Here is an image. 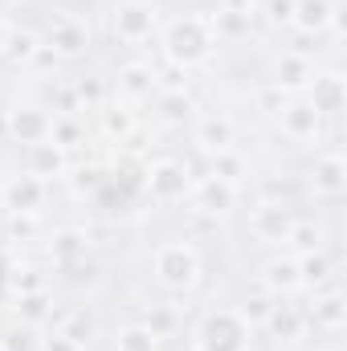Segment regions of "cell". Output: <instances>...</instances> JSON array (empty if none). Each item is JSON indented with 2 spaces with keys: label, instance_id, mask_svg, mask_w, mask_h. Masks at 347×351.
Listing matches in <instances>:
<instances>
[{
  "label": "cell",
  "instance_id": "obj_24",
  "mask_svg": "<svg viewBox=\"0 0 347 351\" xmlns=\"http://www.w3.org/2000/svg\"><path fill=\"white\" fill-rule=\"evenodd\" d=\"M74 152H66L62 143H37V147H25V152H16V168L21 172H29V176H37L41 184H62L66 176H70V168H74Z\"/></svg>",
  "mask_w": 347,
  "mask_h": 351
},
{
  "label": "cell",
  "instance_id": "obj_8",
  "mask_svg": "<svg viewBox=\"0 0 347 351\" xmlns=\"http://www.w3.org/2000/svg\"><path fill=\"white\" fill-rule=\"evenodd\" d=\"M265 127H270V135H274L278 143H286V147H294V152H302V156H311V152H319V147H327V143L339 139V131H335L302 94L282 98V102L265 114Z\"/></svg>",
  "mask_w": 347,
  "mask_h": 351
},
{
  "label": "cell",
  "instance_id": "obj_21",
  "mask_svg": "<svg viewBox=\"0 0 347 351\" xmlns=\"http://www.w3.org/2000/svg\"><path fill=\"white\" fill-rule=\"evenodd\" d=\"M302 311L315 339H339L347 331V290L344 282H331L315 294H302Z\"/></svg>",
  "mask_w": 347,
  "mask_h": 351
},
{
  "label": "cell",
  "instance_id": "obj_13",
  "mask_svg": "<svg viewBox=\"0 0 347 351\" xmlns=\"http://www.w3.org/2000/svg\"><path fill=\"white\" fill-rule=\"evenodd\" d=\"M188 147H192V160H200V164H208V160H217V156H225V152H237V147H246L241 139H246V123L233 114V110H225V106H200L196 110V119L188 123Z\"/></svg>",
  "mask_w": 347,
  "mask_h": 351
},
{
  "label": "cell",
  "instance_id": "obj_37",
  "mask_svg": "<svg viewBox=\"0 0 347 351\" xmlns=\"http://www.w3.org/2000/svg\"><path fill=\"white\" fill-rule=\"evenodd\" d=\"M41 4H49V8H70L74 0H41Z\"/></svg>",
  "mask_w": 347,
  "mask_h": 351
},
{
  "label": "cell",
  "instance_id": "obj_9",
  "mask_svg": "<svg viewBox=\"0 0 347 351\" xmlns=\"http://www.w3.org/2000/svg\"><path fill=\"white\" fill-rule=\"evenodd\" d=\"M298 192H302V204L307 208H319V213H335L347 196V156L339 143H327L311 156H302V168H298Z\"/></svg>",
  "mask_w": 347,
  "mask_h": 351
},
{
  "label": "cell",
  "instance_id": "obj_14",
  "mask_svg": "<svg viewBox=\"0 0 347 351\" xmlns=\"http://www.w3.org/2000/svg\"><path fill=\"white\" fill-rule=\"evenodd\" d=\"M246 196H250V188H241V184H233L225 176L200 168L196 180H192L188 200H184V213L188 217H200V221H213V225H225V221H233L241 213Z\"/></svg>",
  "mask_w": 347,
  "mask_h": 351
},
{
  "label": "cell",
  "instance_id": "obj_26",
  "mask_svg": "<svg viewBox=\"0 0 347 351\" xmlns=\"http://www.w3.org/2000/svg\"><path fill=\"white\" fill-rule=\"evenodd\" d=\"M58 306H62V298H58V290H53V286H41V290H25V294L4 298V315H8V319H21V323L41 327V331L53 323Z\"/></svg>",
  "mask_w": 347,
  "mask_h": 351
},
{
  "label": "cell",
  "instance_id": "obj_16",
  "mask_svg": "<svg viewBox=\"0 0 347 351\" xmlns=\"http://www.w3.org/2000/svg\"><path fill=\"white\" fill-rule=\"evenodd\" d=\"M90 254H94V233L78 221H49L37 245V258L53 274H74L82 262H90Z\"/></svg>",
  "mask_w": 347,
  "mask_h": 351
},
{
  "label": "cell",
  "instance_id": "obj_18",
  "mask_svg": "<svg viewBox=\"0 0 347 351\" xmlns=\"http://www.w3.org/2000/svg\"><path fill=\"white\" fill-rule=\"evenodd\" d=\"M86 123H90V139L102 143L106 152H131V143H135L139 135H147L143 114H139L135 106L115 102V98H106Z\"/></svg>",
  "mask_w": 347,
  "mask_h": 351
},
{
  "label": "cell",
  "instance_id": "obj_11",
  "mask_svg": "<svg viewBox=\"0 0 347 351\" xmlns=\"http://www.w3.org/2000/svg\"><path fill=\"white\" fill-rule=\"evenodd\" d=\"M315 66H319V53H315L311 45L290 41V37H278V41L265 49V58H261V78L258 82L270 86L274 94H282V98H294V94H302V90L311 86Z\"/></svg>",
  "mask_w": 347,
  "mask_h": 351
},
{
  "label": "cell",
  "instance_id": "obj_35",
  "mask_svg": "<svg viewBox=\"0 0 347 351\" xmlns=\"http://www.w3.org/2000/svg\"><path fill=\"white\" fill-rule=\"evenodd\" d=\"M12 29H16V16L0 4V66H4V53H8V41H12Z\"/></svg>",
  "mask_w": 347,
  "mask_h": 351
},
{
  "label": "cell",
  "instance_id": "obj_36",
  "mask_svg": "<svg viewBox=\"0 0 347 351\" xmlns=\"http://www.w3.org/2000/svg\"><path fill=\"white\" fill-rule=\"evenodd\" d=\"M298 351H344V348H339V339H315V335H311Z\"/></svg>",
  "mask_w": 347,
  "mask_h": 351
},
{
  "label": "cell",
  "instance_id": "obj_7",
  "mask_svg": "<svg viewBox=\"0 0 347 351\" xmlns=\"http://www.w3.org/2000/svg\"><path fill=\"white\" fill-rule=\"evenodd\" d=\"M298 200L282 196V192H270V188H254L237 213L241 221V233L258 245V250H286V237L294 229V217H298Z\"/></svg>",
  "mask_w": 347,
  "mask_h": 351
},
{
  "label": "cell",
  "instance_id": "obj_28",
  "mask_svg": "<svg viewBox=\"0 0 347 351\" xmlns=\"http://www.w3.org/2000/svg\"><path fill=\"white\" fill-rule=\"evenodd\" d=\"M164 343H172L184 335V323H188V315H192V302H180V298H147L139 311H135Z\"/></svg>",
  "mask_w": 347,
  "mask_h": 351
},
{
  "label": "cell",
  "instance_id": "obj_25",
  "mask_svg": "<svg viewBox=\"0 0 347 351\" xmlns=\"http://www.w3.org/2000/svg\"><path fill=\"white\" fill-rule=\"evenodd\" d=\"M98 348L102 351H168V343H164L139 315H131V319H119V323L102 327Z\"/></svg>",
  "mask_w": 347,
  "mask_h": 351
},
{
  "label": "cell",
  "instance_id": "obj_34",
  "mask_svg": "<svg viewBox=\"0 0 347 351\" xmlns=\"http://www.w3.org/2000/svg\"><path fill=\"white\" fill-rule=\"evenodd\" d=\"M41 351H86V348H78L74 339H66L58 327H45L41 331Z\"/></svg>",
  "mask_w": 347,
  "mask_h": 351
},
{
  "label": "cell",
  "instance_id": "obj_19",
  "mask_svg": "<svg viewBox=\"0 0 347 351\" xmlns=\"http://www.w3.org/2000/svg\"><path fill=\"white\" fill-rule=\"evenodd\" d=\"M307 339H311V323H307L302 298L274 302V311L265 315V323L258 327V348H265V351H298Z\"/></svg>",
  "mask_w": 347,
  "mask_h": 351
},
{
  "label": "cell",
  "instance_id": "obj_33",
  "mask_svg": "<svg viewBox=\"0 0 347 351\" xmlns=\"http://www.w3.org/2000/svg\"><path fill=\"white\" fill-rule=\"evenodd\" d=\"M233 302H237V311H241V315L254 323V331H258L261 323H265V315L274 311V302H278V298H270L265 290H258V286L250 282V286L241 290V298H233Z\"/></svg>",
  "mask_w": 347,
  "mask_h": 351
},
{
  "label": "cell",
  "instance_id": "obj_32",
  "mask_svg": "<svg viewBox=\"0 0 347 351\" xmlns=\"http://www.w3.org/2000/svg\"><path fill=\"white\" fill-rule=\"evenodd\" d=\"M290 8L294 0H258V33L265 37H286L290 33Z\"/></svg>",
  "mask_w": 347,
  "mask_h": 351
},
{
  "label": "cell",
  "instance_id": "obj_20",
  "mask_svg": "<svg viewBox=\"0 0 347 351\" xmlns=\"http://www.w3.org/2000/svg\"><path fill=\"white\" fill-rule=\"evenodd\" d=\"M302 98L339 131V119H344V110H347V74H344V66H339L335 58H319L315 78H311V86L302 90Z\"/></svg>",
  "mask_w": 347,
  "mask_h": 351
},
{
  "label": "cell",
  "instance_id": "obj_15",
  "mask_svg": "<svg viewBox=\"0 0 347 351\" xmlns=\"http://www.w3.org/2000/svg\"><path fill=\"white\" fill-rule=\"evenodd\" d=\"M200 106H204V102H200V94L192 90V82H176L172 78V82H164L160 94L147 102L143 127H147V135H152V131H156V135H184Z\"/></svg>",
  "mask_w": 347,
  "mask_h": 351
},
{
  "label": "cell",
  "instance_id": "obj_17",
  "mask_svg": "<svg viewBox=\"0 0 347 351\" xmlns=\"http://www.w3.org/2000/svg\"><path fill=\"white\" fill-rule=\"evenodd\" d=\"M290 41H344V0H294L290 8Z\"/></svg>",
  "mask_w": 347,
  "mask_h": 351
},
{
  "label": "cell",
  "instance_id": "obj_3",
  "mask_svg": "<svg viewBox=\"0 0 347 351\" xmlns=\"http://www.w3.org/2000/svg\"><path fill=\"white\" fill-rule=\"evenodd\" d=\"M180 339H184V351H261L254 323L237 311V302H225V298L192 306Z\"/></svg>",
  "mask_w": 347,
  "mask_h": 351
},
{
  "label": "cell",
  "instance_id": "obj_10",
  "mask_svg": "<svg viewBox=\"0 0 347 351\" xmlns=\"http://www.w3.org/2000/svg\"><path fill=\"white\" fill-rule=\"evenodd\" d=\"M196 164L180 152H147L143 156V204L147 208H184L192 180H196Z\"/></svg>",
  "mask_w": 347,
  "mask_h": 351
},
{
  "label": "cell",
  "instance_id": "obj_5",
  "mask_svg": "<svg viewBox=\"0 0 347 351\" xmlns=\"http://www.w3.org/2000/svg\"><path fill=\"white\" fill-rule=\"evenodd\" d=\"M37 33L62 70L90 62L98 49V21L90 12H78V8H49L45 21H37Z\"/></svg>",
  "mask_w": 347,
  "mask_h": 351
},
{
  "label": "cell",
  "instance_id": "obj_1",
  "mask_svg": "<svg viewBox=\"0 0 347 351\" xmlns=\"http://www.w3.org/2000/svg\"><path fill=\"white\" fill-rule=\"evenodd\" d=\"M221 41L213 29V12L208 4H180L168 8L160 21V33L152 41V58L164 66V74L176 78H200L221 62Z\"/></svg>",
  "mask_w": 347,
  "mask_h": 351
},
{
  "label": "cell",
  "instance_id": "obj_30",
  "mask_svg": "<svg viewBox=\"0 0 347 351\" xmlns=\"http://www.w3.org/2000/svg\"><path fill=\"white\" fill-rule=\"evenodd\" d=\"M298 274H302V294H315L331 282H339V262H335V245L331 250H315V254H294Z\"/></svg>",
  "mask_w": 347,
  "mask_h": 351
},
{
  "label": "cell",
  "instance_id": "obj_6",
  "mask_svg": "<svg viewBox=\"0 0 347 351\" xmlns=\"http://www.w3.org/2000/svg\"><path fill=\"white\" fill-rule=\"evenodd\" d=\"M53 123H58V110L49 106V98L41 90L33 86L8 94L4 106H0V139L8 147H16V152L49 143L53 139Z\"/></svg>",
  "mask_w": 347,
  "mask_h": 351
},
{
  "label": "cell",
  "instance_id": "obj_2",
  "mask_svg": "<svg viewBox=\"0 0 347 351\" xmlns=\"http://www.w3.org/2000/svg\"><path fill=\"white\" fill-rule=\"evenodd\" d=\"M147 286L160 298H180V302H196L200 290L208 286V258L196 245V237L172 233L160 237L147 250Z\"/></svg>",
  "mask_w": 347,
  "mask_h": 351
},
{
  "label": "cell",
  "instance_id": "obj_4",
  "mask_svg": "<svg viewBox=\"0 0 347 351\" xmlns=\"http://www.w3.org/2000/svg\"><path fill=\"white\" fill-rule=\"evenodd\" d=\"M164 12H168L164 0H106L98 37H106L123 53H152Z\"/></svg>",
  "mask_w": 347,
  "mask_h": 351
},
{
  "label": "cell",
  "instance_id": "obj_12",
  "mask_svg": "<svg viewBox=\"0 0 347 351\" xmlns=\"http://www.w3.org/2000/svg\"><path fill=\"white\" fill-rule=\"evenodd\" d=\"M164 82H168V74H164V66H160L152 53H123V58L106 70L110 98L123 102V106H135L139 114L147 110V102L160 94Z\"/></svg>",
  "mask_w": 347,
  "mask_h": 351
},
{
  "label": "cell",
  "instance_id": "obj_22",
  "mask_svg": "<svg viewBox=\"0 0 347 351\" xmlns=\"http://www.w3.org/2000/svg\"><path fill=\"white\" fill-rule=\"evenodd\" d=\"M258 290H265L270 298H302V274H298V258L290 250H270L250 278Z\"/></svg>",
  "mask_w": 347,
  "mask_h": 351
},
{
  "label": "cell",
  "instance_id": "obj_27",
  "mask_svg": "<svg viewBox=\"0 0 347 351\" xmlns=\"http://www.w3.org/2000/svg\"><path fill=\"white\" fill-rule=\"evenodd\" d=\"M49 327H58L66 339H74L78 348L94 351L98 348V339H102V319L94 315V306L90 302H70V306H58V315H53V323Z\"/></svg>",
  "mask_w": 347,
  "mask_h": 351
},
{
  "label": "cell",
  "instance_id": "obj_23",
  "mask_svg": "<svg viewBox=\"0 0 347 351\" xmlns=\"http://www.w3.org/2000/svg\"><path fill=\"white\" fill-rule=\"evenodd\" d=\"M49 200H53V188L41 184L37 176L12 168L8 176H0V204H4V217H16V213H41L49 217Z\"/></svg>",
  "mask_w": 347,
  "mask_h": 351
},
{
  "label": "cell",
  "instance_id": "obj_31",
  "mask_svg": "<svg viewBox=\"0 0 347 351\" xmlns=\"http://www.w3.org/2000/svg\"><path fill=\"white\" fill-rule=\"evenodd\" d=\"M0 351H41V327H29L21 319H0Z\"/></svg>",
  "mask_w": 347,
  "mask_h": 351
},
{
  "label": "cell",
  "instance_id": "obj_38",
  "mask_svg": "<svg viewBox=\"0 0 347 351\" xmlns=\"http://www.w3.org/2000/svg\"><path fill=\"white\" fill-rule=\"evenodd\" d=\"M0 217H4V204H0Z\"/></svg>",
  "mask_w": 347,
  "mask_h": 351
},
{
  "label": "cell",
  "instance_id": "obj_29",
  "mask_svg": "<svg viewBox=\"0 0 347 351\" xmlns=\"http://www.w3.org/2000/svg\"><path fill=\"white\" fill-rule=\"evenodd\" d=\"M331 213H298L294 217V229L286 237V250L290 254H315V250H331L335 245V233H331Z\"/></svg>",
  "mask_w": 347,
  "mask_h": 351
}]
</instances>
